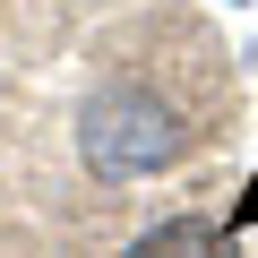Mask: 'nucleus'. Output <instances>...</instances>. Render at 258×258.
Wrapping results in <instances>:
<instances>
[{
	"label": "nucleus",
	"instance_id": "3",
	"mask_svg": "<svg viewBox=\"0 0 258 258\" xmlns=\"http://www.w3.org/2000/svg\"><path fill=\"white\" fill-rule=\"evenodd\" d=\"M241 224H258V181H249V198H241Z\"/></svg>",
	"mask_w": 258,
	"mask_h": 258
},
{
	"label": "nucleus",
	"instance_id": "1",
	"mask_svg": "<svg viewBox=\"0 0 258 258\" xmlns=\"http://www.w3.org/2000/svg\"><path fill=\"white\" fill-rule=\"evenodd\" d=\"M78 147H86V164L103 172V181H138V172H164L181 147H189V112L164 95V86H147V78H103V95L78 112Z\"/></svg>",
	"mask_w": 258,
	"mask_h": 258
},
{
	"label": "nucleus",
	"instance_id": "2",
	"mask_svg": "<svg viewBox=\"0 0 258 258\" xmlns=\"http://www.w3.org/2000/svg\"><path fill=\"white\" fill-rule=\"evenodd\" d=\"M120 258H241V249H232V232H224V224H207V215H172V224L138 232Z\"/></svg>",
	"mask_w": 258,
	"mask_h": 258
}]
</instances>
